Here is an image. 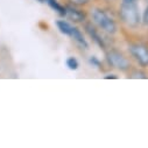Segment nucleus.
<instances>
[{
	"instance_id": "obj_1",
	"label": "nucleus",
	"mask_w": 148,
	"mask_h": 148,
	"mask_svg": "<svg viewBox=\"0 0 148 148\" xmlns=\"http://www.w3.org/2000/svg\"><path fill=\"white\" fill-rule=\"evenodd\" d=\"M119 16L121 21L131 28H136L142 19L140 15V8L139 6L134 3H123L120 8H119Z\"/></svg>"
},
{
	"instance_id": "obj_2",
	"label": "nucleus",
	"mask_w": 148,
	"mask_h": 148,
	"mask_svg": "<svg viewBox=\"0 0 148 148\" xmlns=\"http://www.w3.org/2000/svg\"><path fill=\"white\" fill-rule=\"evenodd\" d=\"M91 18L93 23L101 29L103 32L107 34H114L117 32V23L113 20V18H111L104 10L101 8H93L91 12Z\"/></svg>"
},
{
	"instance_id": "obj_3",
	"label": "nucleus",
	"mask_w": 148,
	"mask_h": 148,
	"mask_svg": "<svg viewBox=\"0 0 148 148\" xmlns=\"http://www.w3.org/2000/svg\"><path fill=\"white\" fill-rule=\"evenodd\" d=\"M56 26H57L58 30H60L62 34H64V35L69 36V38H71L82 49H88V48H89L88 41L85 40L83 33H82L77 27L72 26L70 22H68V21H65V20H58V21L56 22Z\"/></svg>"
},
{
	"instance_id": "obj_4",
	"label": "nucleus",
	"mask_w": 148,
	"mask_h": 148,
	"mask_svg": "<svg viewBox=\"0 0 148 148\" xmlns=\"http://www.w3.org/2000/svg\"><path fill=\"white\" fill-rule=\"evenodd\" d=\"M106 61L110 66L118 69L120 71H127L131 66L130 61L124 56V54L116 49H112L106 53Z\"/></svg>"
},
{
	"instance_id": "obj_5",
	"label": "nucleus",
	"mask_w": 148,
	"mask_h": 148,
	"mask_svg": "<svg viewBox=\"0 0 148 148\" xmlns=\"http://www.w3.org/2000/svg\"><path fill=\"white\" fill-rule=\"evenodd\" d=\"M130 54L132 57L138 62V64L142 68L148 66V47L142 43H134L131 45L130 48Z\"/></svg>"
},
{
	"instance_id": "obj_6",
	"label": "nucleus",
	"mask_w": 148,
	"mask_h": 148,
	"mask_svg": "<svg viewBox=\"0 0 148 148\" xmlns=\"http://www.w3.org/2000/svg\"><path fill=\"white\" fill-rule=\"evenodd\" d=\"M85 32L88 33V35L92 39V41L98 46L100 47L101 49H105V41L104 39L101 38V35L99 34L98 29L96 28V26H93L92 23H86L85 25Z\"/></svg>"
},
{
	"instance_id": "obj_7",
	"label": "nucleus",
	"mask_w": 148,
	"mask_h": 148,
	"mask_svg": "<svg viewBox=\"0 0 148 148\" xmlns=\"http://www.w3.org/2000/svg\"><path fill=\"white\" fill-rule=\"evenodd\" d=\"M66 16L71 19L73 22H83L85 20V13L81 10L76 8L75 5H69L66 6Z\"/></svg>"
},
{
	"instance_id": "obj_8",
	"label": "nucleus",
	"mask_w": 148,
	"mask_h": 148,
	"mask_svg": "<svg viewBox=\"0 0 148 148\" xmlns=\"http://www.w3.org/2000/svg\"><path fill=\"white\" fill-rule=\"evenodd\" d=\"M45 4H47L54 12H56L61 16H66V6L61 5L57 0H45Z\"/></svg>"
},
{
	"instance_id": "obj_9",
	"label": "nucleus",
	"mask_w": 148,
	"mask_h": 148,
	"mask_svg": "<svg viewBox=\"0 0 148 148\" xmlns=\"http://www.w3.org/2000/svg\"><path fill=\"white\" fill-rule=\"evenodd\" d=\"M65 64H66V66H68L70 70H77L78 66H79V63H78L77 58L73 57V56L68 57L66 61H65Z\"/></svg>"
},
{
	"instance_id": "obj_10",
	"label": "nucleus",
	"mask_w": 148,
	"mask_h": 148,
	"mask_svg": "<svg viewBox=\"0 0 148 148\" xmlns=\"http://www.w3.org/2000/svg\"><path fill=\"white\" fill-rule=\"evenodd\" d=\"M89 64L92 66V68H96V69H100L101 66V62L96 57V56H91L89 58Z\"/></svg>"
},
{
	"instance_id": "obj_11",
	"label": "nucleus",
	"mask_w": 148,
	"mask_h": 148,
	"mask_svg": "<svg viewBox=\"0 0 148 148\" xmlns=\"http://www.w3.org/2000/svg\"><path fill=\"white\" fill-rule=\"evenodd\" d=\"M69 1L75 6H84L90 3V0H69Z\"/></svg>"
},
{
	"instance_id": "obj_12",
	"label": "nucleus",
	"mask_w": 148,
	"mask_h": 148,
	"mask_svg": "<svg viewBox=\"0 0 148 148\" xmlns=\"http://www.w3.org/2000/svg\"><path fill=\"white\" fill-rule=\"evenodd\" d=\"M142 21L145 25H148V6L146 8V11L143 12V15H142Z\"/></svg>"
},
{
	"instance_id": "obj_13",
	"label": "nucleus",
	"mask_w": 148,
	"mask_h": 148,
	"mask_svg": "<svg viewBox=\"0 0 148 148\" xmlns=\"http://www.w3.org/2000/svg\"><path fill=\"white\" fill-rule=\"evenodd\" d=\"M105 78L106 79H110V78H118L116 75H107V76H105Z\"/></svg>"
},
{
	"instance_id": "obj_14",
	"label": "nucleus",
	"mask_w": 148,
	"mask_h": 148,
	"mask_svg": "<svg viewBox=\"0 0 148 148\" xmlns=\"http://www.w3.org/2000/svg\"><path fill=\"white\" fill-rule=\"evenodd\" d=\"M135 0H123V3H134Z\"/></svg>"
},
{
	"instance_id": "obj_15",
	"label": "nucleus",
	"mask_w": 148,
	"mask_h": 148,
	"mask_svg": "<svg viewBox=\"0 0 148 148\" xmlns=\"http://www.w3.org/2000/svg\"><path fill=\"white\" fill-rule=\"evenodd\" d=\"M36 1H39V3H41V4H45V0H36Z\"/></svg>"
}]
</instances>
